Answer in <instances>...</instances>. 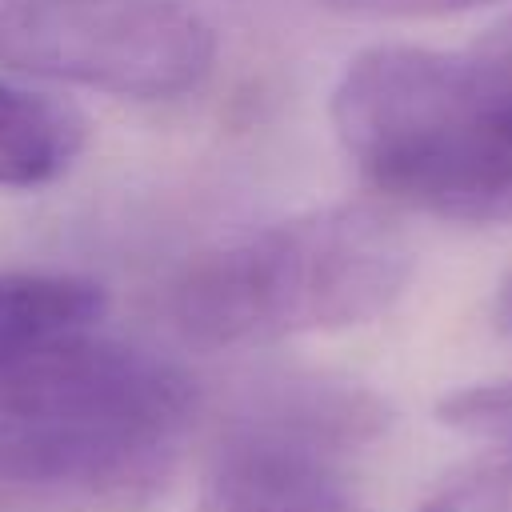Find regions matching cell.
<instances>
[{"label": "cell", "mask_w": 512, "mask_h": 512, "mask_svg": "<svg viewBox=\"0 0 512 512\" xmlns=\"http://www.w3.org/2000/svg\"><path fill=\"white\" fill-rule=\"evenodd\" d=\"M196 384L172 360L60 336L0 372V496L56 512H132L172 476Z\"/></svg>", "instance_id": "cell-1"}, {"label": "cell", "mask_w": 512, "mask_h": 512, "mask_svg": "<svg viewBox=\"0 0 512 512\" xmlns=\"http://www.w3.org/2000/svg\"><path fill=\"white\" fill-rule=\"evenodd\" d=\"M332 128L392 204L512 224V80L476 48H364L332 88Z\"/></svg>", "instance_id": "cell-2"}, {"label": "cell", "mask_w": 512, "mask_h": 512, "mask_svg": "<svg viewBox=\"0 0 512 512\" xmlns=\"http://www.w3.org/2000/svg\"><path fill=\"white\" fill-rule=\"evenodd\" d=\"M412 276V244L392 212L324 204L196 256L168 292L172 328L196 348H252L340 332L384 316Z\"/></svg>", "instance_id": "cell-3"}, {"label": "cell", "mask_w": 512, "mask_h": 512, "mask_svg": "<svg viewBox=\"0 0 512 512\" xmlns=\"http://www.w3.org/2000/svg\"><path fill=\"white\" fill-rule=\"evenodd\" d=\"M384 428L388 404L356 380H260L216 440L196 512H364L344 460Z\"/></svg>", "instance_id": "cell-4"}, {"label": "cell", "mask_w": 512, "mask_h": 512, "mask_svg": "<svg viewBox=\"0 0 512 512\" xmlns=\"http://www.w3.org/2000/svg\"><path fill=\"white\" fill-rule=\"evenodd\" d=\"M0 64L124 100H176L212 76L216 32L180 0H0Z\"/></svg>", "instance_id": "cell-5"}, {"label": "cell", "mask_w": 512, "mask_h": 512, "mask_svg": "<svg viewBox=\"0 0 512 512\" xmlns=\"http://www.w3.org/2000/svg\"><path fill=\"white\" fill-rule=\"evenodd\" d=\"M88 136L84 116L48 92L0 80V188H44L60 180Z\"/></svg>", "instance_id": "cell-6"}, {"label": "cell", "mask_w": 512, "mask_h": 512, "mask_svg": "<svg viewBox=\"0 0 512 512\" xmlns=\"http://www.w3.org/2000/svg\"><path fill=\"white\" fill-rule=\"evenodd\" d=\"M104 312V292L80 276L44 272H4L0 276V372H8L28 352L96 328Z\"/></svg>", "instance_id": "cell-7"}, {"label": "cell", "mask_w": 512, "mask_h": 512, "mask_svg": "<svg viewBox=\"0 0 512 512\" xmlns=\"http://www.w3.org/2000/svg\"><path fill=\"white\" fill-rule=\"evenodd\" d=\"M416 512H512V444H492L448 472Z\"/></svg>", "instance_id": "cell-8"}, {"label": "cell", "mask_w": 512, "mask_h": 512, "mask_svg": "<svg viewBox=\"0 0 512 512\" xmlns=\"http://www.w3.org/2000/svg\"><path fill=\"white\" fill-rule=\"evenodd\" d=\"M436 416H440L448 428L468 432V436H476V440L512 444V380L460 388V392H452V396L440 400Z\"/></svg>", "instance_id": "cell-9"}, {"label": "cell", "mask_w": 512, "mask_h": 512, "mask_svg": "<svg viewBox=\"0 0 512 512\" xmlns=\"http://www.w3.org/2000/svg\"><path fill=\"white\" fill-rule=\"evenodd\" d=\"M332 12H352V16H388V20H408V16H448L464 8H480L492 0H316Z\"/></svg>", "instance_id": "cell-10"}, {"label": "cell", "mask_w": 512, "mask_h": 512, "mask_svg": "<svg viewBox=\"0 0 512 512\" xmlns=\"http://www.w3.org/2000/svg\"><path fill=\"white\" fill-rule=\"evenodd\" d=\"M492 316H496V328L504 332V336H512V272L500 280V288H496V308H492Z\"/></svg>", "instance_id": "cell-11"}]
</instances>
